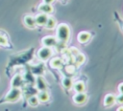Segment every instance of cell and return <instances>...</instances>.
<instances>
[{
	"label": "cell",
	"mask_w": 123,
	"mask_h": 111,
	"mask_svg": "<svg viewBox=\"0 0 123 111\" xmlns=\"http://www.w3.org/2000/svg\"><path fill=\"white\" fill-rule=\"evenodd\" d=\"M56 37L58 39V43L65 44L70 37V28L65 23H61L57 26L56 29Z\"/></svg>",
	"instance_id": "1"
},
{
	"label": "cell",
	"mask_w": 123,
	"mask_h": 111,
	"mask_svg": "<svg viewBox=\"0 0 123 111\" xmlns=\"http://www.w3.org/2000/svg\"><path fill=\"white\" fill-rule=\"evenodd\" d=\"M21 97V90L20 88H11V90L6 94L4 100L6 102H15Z\"/></svg>",
	"instance_id": "2"
},
{
	"label": "cell",
	"mask_w": 123,
	"mask_h": 111,
	"mask_svg": "<svg viewBox=\"0 0 123 111\" xmlns=\"http://www.w3.org/2000/svg\"><path fill=\"white\" fill-rule=\"evenodd\" d=\"M52 54H53V51H52V48H49V47H42L40 48L38 51H37V57L40 59V60H48L51 56H52Z\"/></svg>",
	"instance_id": "3"
},
{
	"label": "cell",
	"mask_w": 123,
	"mask_h": 111,
	"mask_svg": "<svg viewBox=\"0 0 123 111\" xmlns=\"http://www.w3.org/2000/svg\"><path fill=\"white\" fill-rule=\"evenodd\" d=\"M41 43L44 47L53 48L54 46H56L58 44V39H57V37H55L53 35H46L41 39Z\"/></svg>",
	"instance_id": "4"
},
{
	"label": "cell",
	"mask_w": 123,
	"mask_h": 111,
	"mask_svg": "<svg viewBox=\"0 0 123 111\" xmlns=\"http://www.w3.org/2000/svg\"><path fill=\"white\" fill-rule=\"evenodd\" d=\"M24 83L23 80V77L20 74H16L12 77V80H11V86L12 88H21L22 85Z\"/></svg>",
	"instance_id": "5"
},
{
	"label": "cell",
	"mask_w": 123,
	"mask_h": 111,
	"mask_svg": "<svg viewBox=\"0 0 123 111\" xmlns=\"http://www.w3.org/2000/svg\"><path fill=\"white\" fill-rule=\"evenodd\" d=\"M36 88L38 91H46L47 90V83L42 76H37L36 78Z\"/></svg>",
	"instance_id": "6"
},
{
	"label": "cell",
	"mask_w": 123,
	"mask_h": 111,
	"mask_svg": "<svg viewBox=\"0 0 123 111\" xmlns=\"http://www.w3.org/2000/svg\"><path fill=\"white\" fill-rule=\"evenodd\" d=\"M87 100V96L86 95V93H76L74 96H73V101L75 104H78V105H82L84 104Z\"/></svg>",
	"instance_id": "7"
},
{
	"label": "cell",
	"mask_w": 123,
	"mask_h": 111,
	"mask_svg": "<svg viewBox=\"0 0 123 111\" xmlns=\"http://www.w3.org/2000/svg\"><path fill=\"white\" fill-rule=\"evenodd\" d=\"M37 10L39 12H42V13H45V14H50L53 12L54 9H53V6L51 4H46V3H41L38 5L37 7Z\"/></svg>",
	"instance_id": "8"
},
{
	"label": "cell",
	"mask_w": 123,
	"mask_h": 111,
	"mask_svg": "<svg viewBox=\"0 0 123 111\" xmlns=\"http://www.w3.org/2000/svg\"><path fill=\"white\" fill-rule=\"evenodd\" d=\"M23 22H24V25L29 28V29H34L37 24H36V20H35V17L33 15H30V14H27L24 16L23 18Z\"/></svg>",
	"instance_id": "9"
},
{
	"label": "cell",
	"mask_w": 123,
	"mask_h": 111,
	"mask_svg": "<svg viewBox=\"0 0 123 111\" xmlns=\"http://www.w3.org/2000/svg\"><path fill=\"white\" fill-rule=\"evenodd\" d=\"M47 19H48V15L45 14V13H38L35 16V20H36V24L38 25V26H45L46 22H47Z\"/></svg>",
	"instance_id": "10"
},
{
	"label": "cell",
	"mask_w": 123,
	"mask_h": 111,
	"mask_svg": "<svg viewBox=\"0 0 123 111\" xmlns=\"http://www.w3.org/2000/svg\"><path fill=\"white\" fill-rule=\"evenodd\" d=\"M49 64H50V66H51L52 68H54V69H61V68L62 67V65H63V60H62V57L57 56V57L52 58V59L50 60V62H49Z\"/></svg>",
	"instance_id": "11"
},
{
	"label": "cell",
	"mask_w": 123,
	"mask_h": 111,
	"mask_svg": "<svg viewBox=\"0 0 123 111\" xmlns=\"http://www.w3.org/2000/svg\"><path fill=\"white\" fill-rule=\"evenodd\" d=\"M115 98L116 96H114L113 94H107L104 98V105L106 107H110V106H112L116 101H115Z\"/></svg>",
	"instance_id": "12"
},
{
	"label": "cell",
	"mask_w": 123,
	"mask_h": 111,
	"mask_svg": "<svg viewBox=\"0 0 123 111\" xmlns=\"http://www.w3.org/2000/svg\"><path fill=\"white\" fill-rule=\"evenodd\" d=\"M90 33L88 32H86V31H83V32H80L77 35V39L80 43H86L89 39H90Z\"/></svg>",
	"instance_id": "13"
},
{
	"label": "cell",
	"mask_w": 123,
	"mask_h": 111,
	"mask_svg": "<svg viewBox=\"0 0 123 111\" xmlns=\"http://www.w3.org/2000/svg\"><path fill=\"white\" fill-rule=\"evenodd\" d=\"M73 89L76 93H84L86 90V84L83 80H78L73 83Z\"/></svg>",
	"instance_id": "14"
},
{
	"label": "cell",
	"mask_w": 123,
	"mask_h": 111,
	"mask_svg": "<svg viewBox=\"0 0 123 111\" xmlns=\"http://www.w3.org/2000/svg\"><path fill=\"white\" fill-rule=\"evenodd\" d=\"M86 60V56L83 54V53H78L74 58H73V61L75 62V66H80L82 65Z\"/></svg>",
	"instance_id": "15"
},
{
	"label": "cell",
	"mask_w": 123,
	"mask_h": 111,
	"mask_svg": "<svg viewBox=\"0 0 123 111\" xmlns=\"http://www.w3.org/2000/svg\"><path fill=\"white\" fill-rule=\"evenodd\" d=\"M37 96V99H38L39 102H46L50 99V96H49L47 91H38Z\"/></svg>",
	"instance_id": "16"
},
{
	"label": "cell",
	"mask_w": 123,
	"mask_h": 111,
	"mask_svg": "<svg viewBox=\"0 0 123 111\" xmlns=\"http://www.w3.org/2000/svg\"><path fill=\"white\" fill-rule=\"evenodd\" d=\"M57 26V21L55 19V17L53 16H48V19H47V22L45 24V28L47 30H53L54 28H56Z\"/></svg>",
	"instance_id": "17"
},
{
	"label": "cell",
	"mask_w": 123,
	"mask_h": 111,
	"mask_svg": "<svg viewBox=\"0 0 123 111\" xmlns=\"http://www.w3.org/2000/svg\"><path fill=\"white\" fill-rule=\"evenodd\" d=\"M27 102L30 106L32 107H36L39 104V100L37 99V95H32L30 97H28V100H27Z\"/></svg>",
	"instance_id": "18"
},
{
	"label": "cell",
	"mask_w": 123,
	"mask_h": 111,
	"mask_svg": "<svg viewBox=\"0 0 123 111\" xmlns=\"http://www.w3.org/2000/svg\"><path fill=\"white\" fill-rule=\"evenodd\" d=\"M62 84L63 88H65V89H70V88H72V86H73V81H72L71 78L65 77V78H62Z\"/></svg>",
	"instance_id": "19"
},
{
	"label": "cell",
	"mask_w": 123,
	"mask_h": 111,
	"mask_svg": "<svg viewBox=\"0 0 123 111\" xmlns=\"http://www.w3.org/2000/svg\"><path fill=\"white\" fill-rule=\"evenodd\" d=\"M9 45V40H8V37L7 35L0 32V46H3V47H6Z\"/></svg>",
	"instance_id": "20"
},
{
	"label": "cell",
	"mask_w": 123,
	"mask_h": 111,
	"mask_svg": "<svg viewBox=\"0 0 123 111\" xmlns=\"http://www.w3.org/2000/svg\"><path fill=\"white\" fill-rule=\"evenodd\" d=\"M76 71V66L73 65V64H69L65 67V73L66 74H69V75H74Z\"/></svg>",
	"instance_id": "21"
},
{
	"label": "cell",
	"mask_w": 123,
	"mask_h": 111,
	"mask_svg": "<svg viewBox=\"0 0 123 111\" xmlns=\"http://www.w3.org/2000/svg\"><path fill=\"white\" fill-rule=\"evenodd\" d=\"M115 101H116L118 104H123V94H119L118 96H116Z\"/></svg>",
	"instance_id": "22"
},
{
	"label": "cell",
	"mask_w": 123,
	"mask_h": 111,
	"mask_svg": "<svg viewBox=\"0 0 123 111\" xmlns=\"http://www.w3.org/2000/svg\"><path fill=\"white\" fill-rule=\"evenodd\" d=\"M118 91L120 92V94H123V82L118 85Z\"/></svg>",
	"instance_id": "23"
},
{
	"label": "cell",
	"mask_w": 123,
	"mask_h": 111,
	"mask_svg": "<svg viewBox=\"0 0 123 111\" xmlns=\"http://www.w3.org/2000/svg\"><path fill=\"white\" fill-rule=\"evenodd\" d=\"M43 1V3H46V4H52L55 0H42Z\"/></svg>",
	"instance_id": "24"
},
{
	"label": "cell",
	"mask_w": 123,
	"mask_h": 111,
	"mask_svg": "<svg viewBox=\"0 0 123 111\" xmlns=\"http://www.w3.org/2000/svg\"><path fill=\"white\" fill-rule=\"evenodd\" d=\"M116 111H123V105H120V106L116 109Z\"/></svg>",
	"instance_id": "25"
},
{
	"label": "cell",
	"mask_w": 123,
	"mask_h": 111,
	"mask_svg": "<svg viewBox=\"0 0 123 111\" xmlns=\"http://www.w3.org/2000/svg\"><path fill=\"white\" fill-rule=\"evenodd\" d=\"M62 1H65V0H62Z\"/></svg>",
	"instance_id": "26"
}]
</instances>
